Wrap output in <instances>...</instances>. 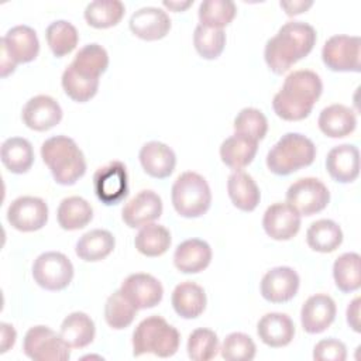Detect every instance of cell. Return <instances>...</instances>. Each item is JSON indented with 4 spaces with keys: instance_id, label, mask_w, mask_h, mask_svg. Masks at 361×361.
<instances>
[{
    "instance_id": "obj_1",
    "label": "cell",
    "mask_w": 361,
    "mask_h": 361,
    "mask_svg": "<svg viewBox=\"0 0 361 361\" xmlns=\"http://www.w3.org/2000/svg\"><path fill=\"white\" fill-rule=\"evenodd\" d=\"M316 44L314 28L303 21H288L265 44L264 58L268 68L282 75L309 55Z\"/></svg>"
},
{
    "instance_id": "obj_2",
    "label": "cell",
    "mask_w": 361,
    "mask_h": 361,
    "mask_svg": "<svg viewBox=\"0 0 361 361\" xmlns=\"http://www.w3.org/2000/svg\"><path fill=\"white\" fill-rule=\"evenodd\" d=\"M323 92L320 76L309 69L290 72L281 90L274 96L272 109L278 117L286 121L306 118Z\"/></svg>"
},
{
    "instance_id": "obj_3",
    "label": "cell",
    "mask_w": 361,
    "mask_h": 361,
    "mask_svg": "<svg viewBox=\"0 0 361 361\" xmlns=\"http://www.w3.org/2000/svg\"><path fill=\"white\" fill-rule=\"evenodd\" d=\"M41 157L56 183L69 186L86 172V159L78 144L66 135H55L41 145Z\"/></svg>"
},
{
    "instance_id": "obj_4",
    "label": "cell",
    "mask_w": 361,
    "mask_h": 361,
    "mask_svg": "<svg viewBox=\"0 0 361 361\" xmlns=\"http://www.w3.org/2000/svg\"><path fill=\"white\" fill-rule=\"evenodd\" d=\"M316 158V147L310 138L299 133H286L267 154L268 169L279 176L290 175L309 166Z\"/></svg>"
},
{
    "instance_id": "obj_5",
    "label": "cell",
    "mask_w": 361,
    "mask_h": 361,
    "mask_svg": "<svg viewBox=\"0 0 361 361\" xmlns=\"http://www.w3.org/2000/svg\"><path fill=\"white\" fill-rule=\"evenodd\" d=\"M180 343L179 331L161 316H149L138 323L133 333V355L151 353L161 358L172 357Z\"/></svg>"
},
{
    "instance_id": "obj_6",
    "label": "cell",
    "mask_w": 361,
    "mask_h": 361,
    "mask_svg": "<svg viewBox=\"0 0 361 361\" xmlns=\"http://www.w3.org/2000/svg\"><path fill=\"white\" fill-rule=\"evenodd\" d=\"M171 199L176 213L186 219L203 216L212 204V192L206 179L192 171L180 173L172 185Z\"/></svg>"
},
{
    "instance_id": "obj_7",
    "label": "cell",
    "mask_w": 361,
    "mask_h": 361,
    "mask_svg": "<svg viewBox=\"0 0 361 361\" xmlns=\"http://www.w3.org/2000/svg\"><path fill=\"white\" fill-rule=\"evenodd\" d=\"M71 347L47 326H34L24 336V354L34 361H66L71 357Z\"/></svg>"
},
{
    "instance_id": "obj_8",
    "label": "cell",
    "mask_w": 361,
    "mask_h": 361,
    "mask_svg": "<svg viewBox=\"0 0 361 361\" xmlns=\"http://www.w3.org/2000/svg\"><path fill=\"white\" fill-rule=\"evenodd\" d=\"M32 278L47 290H62L72 282L73 265L62 252H42L32 264Z\"/></svg>"
},
{
    "instance_id": "obj_9",
    "label": "cell",
    "mask_w": 361,
    "mask_h": 361,
    "mask_svg": "<svg viewBox=\"0 0 361 361\" xmlns=\"http://www.w3.org/2000/svg\"><path fill=\"white\" fill-rule=\"evenodd\" d=\"M329 202L327 186L316 178H300L286 190V203L300 216H313L326 209Z\"/></svg>"
},
{
    "instance_id": "obj_10",
    "label": "cell",
    "mask_w": 361,
    "mask_h": 361,
    "mask_svg": "<svg viewBox=\"0 0 361 361\" xmlns=\"http://www.w3.org/2000/svg\"><path fill=\"white\" fill-rule=\"evenodd\" d=\"M360 37L337 34L324 42L322 59L334 72H360Z\"/></svg>"
},
{
    "instance_id": "obj_11",
    "label": "cell",
    "mask_w": 361,
    "mask_h": 361,
    "mask_svg": "<svg viewBox=\"0 0 361 361\" xmlns=\"http://www.w3.org/2000/svg\"><path fill=\"white\" fill-rule=\"evenodd\" d=\"M93 188L97 199L107 204H117L128 193V176L126 165L111 161L99 168L93 175Z\"/></svg>"
},
{
    "instance_id": "obj_12",
    "label": "cell",
    "mask_w": 361,
    "mask_h": 361,
    "mask_svg": "<svg viewBox=\"0 0 361 361\" xmlns=\"http://www.w3.org/2000/svg\"><path fill=\"white\" fill-rule=\"evenodd\" d=\"M7 221L18 231H37L48 221V206L41 197L20 196L8 206Z\"/></svg>"
},
{
    "instance_id": "obj_13",
    "label": "cell",
    "mask_w": 361,
    "mask_h": 361,
    "mask_svg": "<svg viewBox=\"0 0 361 361\" xmlns=\"http://www.w3.org/2000/svg\"><path fill=\"white\" fill-rule=\"evenodd\" d=\"M120 290L137 307V310L157 306L164 296L161 282L155 276L144 272L128 275L123 281Z\"/></svg>"
},
{
    "instance_id": "obj_14",
    "label": "cell",
    "mask_w": 361,
    "mask_h": 361,
    "mask_svg": "<svg viewBox=\"0 0 361 361\" xmlns=\"http://www.w3.org/2000/svg\"><path fill=\"white\" fill-rule=\"evenodd\" d=\"M299 275L290 267H275L261 279V295L271 303H285L293 299L299 289Z\"/></svg>"
},
{
    "instance_id": "obj_15",
    "label": "cell",
    "mask_w": 361,
    "mask_h": 361,
    "mask_svg": "<svg viewBox=\"0 0 361 361\" xmlns=\"http://www.w3.org/2000/svg\"><path fill=\"white\" fill-rule=\"evenodd\" d=\"M21 117L28 128L34 131H47L59 124L62 120V109L54 97L38 94L24 104Z\"/></svg>"
},
{
    "instance_id": "obj_16",
    "label": "cell",
    "mask_w": 361,
    "mask_h": 361,
    "mask_svg": "<svg viewBox=\"0 0 361 361\" xmlns=\"http://www.w3.org/2000/svg\"><path fill=\"white\" fill-rule=\"evenodd\" d=\"M262 227L271 238L286 241L298 234L300 214L288 203H274L264 213Z\"/></svg>"
},
{
    "instance_id": "obj_17",
    "label": "cell",
    "mask_w": 361,
    "mask_h": 361,
    "mask_svg": "<svg viewBox=\"0 0 361 361\" xmlns=\"http://www.w3.org/2000/svg\"><path fill=\"white\" fill-rule=\"evenodd\" d=\"M1 51L17 63L34 61L39 52V41L35 30L28 25H16L1 38Z\"/></svg>"
},
{
    "instance_id": "obj_18",
    "label": "cell",
    "mask_w": 361,
    "mask_h": 361,
    "mask_svg": "<svg viewBox=\"0 0 361 361\" xmlns=\"http://www.w3.org/2000/svg\"><path fill=\"white\" fill-rule=\"evenodd\" d=\"M131 32L144 41H158L171 30V18L159 7H142L133 13L128 21Z\"/></svg>"
},
{
    "instance_id": "obj_19",
    "label": "cell",
    "mask_w": 361,
    "mask_h": 361,
    "mask_svg": "<svg viewBox=\"0 0 361 361\" xmlns=\"http://www.w3.org/2000/svg\"><path fill=\"white\" fill-rule=\"evenodd\" d=\"M162 214V200L154 190L145 189L138 192L133 199H130L123 210V221L131 227H142L148 223H152Z\"/></svg>"
},
{
    "instance_id": "obj_20",
    "label": "cell",
    "mask_w": 361,
    "mask_h": 361,
    "mask_svg": "<svg viewBox=\"0 0 361 361\" xmlns=\"http://www.w3.org/2000/svg\"><path fill=\"white\" fill-rule=\"evenodd\" d=\"M336 303L324 293H317L306 299L300 310V323L306 333L319 334L323 333L336 317Z\"/></svg>"
},
{
    "instance_id": "obj_21",
    "label": "cell",
    "mask_w": 361,
    "mask_h": 361,
    "mask_svg": "<svg viewBox=\"0 0 361 361\" xmlns=\"http://www.w3.org/2000/svg\"><path fill=\"white\" fill-rule=\"evenodd\" d=\"M329 175L340 183H350L360 173V152L353 144H341L331 148L326 158Z\"/></svg>"
},
{
    "instance_id": "obj_22",
    "label": "cell",
    "mask_w": 361,
    "mask_h": 361,
    "mask_svg": "<svg viewBox=\"0 0 361 361\" xmlns=\"http://www.w3.org/2000/svg\"><path fill=\"white\" fill-rule=\"evenodd\" d=\"M140 164L145 173L155 179L168 178L176 165V155L171 147L159 141L144 144L138 154Z\"/></svg>"
},
{
    "instance_id": "obj_23",
    "label": "cell",
    "mask_w": 361,
    "mask_h": 361,
    "mask_svg": "<svg viewBox=\"0 0 361 361\" xmlns=\"http://www.w3.org/2000/svg\"><path fill=\"white\" fill-rule=\"evenodd\" d=\"M257 334L264 344L272 348L288 345L295 336V324L285 313H267L257 324Z\"/></svg>"
},
{
    "instance_id": "obj_24",
    "label": "cell",
    "mask_w": 361,
    "mask_h": 361,
    "mask_svg": "<svg viewBox=\"0 0 361 361\" xmlns=\"http://www.w3.org/2000/svg\"><path fill=\"white\" fill-rule=\"evenodd\" d=\"M212 261L210 245L199 238L180 243L173 252V264L183 274H197L209 267Z\"/></svg>"
},
{
    "instance_id": "obj_25",
    "label": "cell",
    "mask_w": 361,
    "mask_h": 361,
    "mask_svg": "<svg viewBox=\"0 0 361 361\" xmlns=\"http://www.w3.org/2000/svg\"><path fill=\"white\" fill-rule=\"evenodd\" d=\"M320 131L330 138L350 135L357 127V116L353 109L344 104H331L324 107L317 120Z\"/></svg>"
},
{
    "instance_id": "obj_26",
    "label": "cell",
    "mask_w": 361,
    "mask_h": 361,
    "mask_svg": "<svg viewBox=\"0 0 361 361\" xmlns=\"http://www.w3.org/2000/svg\"><path fill=\"white\" fill-rule=\"evenodd\" d=\"M171 302L178 316L183 319H196L206 309V293L200 285L192 281H185L175 286Z\"/></svg>"
},
{
    "instance_id": "obj_27",
    "label": "cell",
    "mask_w": 361,
    "mask_h": 361,
    "mask_svg": "<svg viewBox=\"0 0 361 361\" xmlns=\"http://www.w3.org/2000/svg\"><path fill=\"white\" fill-rule=\"evenodd\" d=\"M258 149V141L241 134L226 138L220 145V158L223 164L234 171H241L252 162Z\"/></svg>"
},
{
    "instance_id": "obj_28",
    "label": "cell",
    "mask_w": 361,
    "mask_h": 361,
    "mask_svg": "<svg viewBox=\"0 0 361 361\" xmlns=\"http://www.w3.org/2000/svg\"><path fill=\"white\" fill-rule=\"evenodd\" d=\"M227 192L233 204L243 212H252L259 200V189L251 175L243 171H234L227 179Z\"/></svg>"
},
{
    "instance_id": "obj_29",
    "label": "cell",
    "mask_w": 361,
    "mask_h": 361,
    "mask_svg": "<svg viewBox=\"0 0 361 361\" xmlns=\"http://www.w3.org/2000/svg\"><path fill=\"white\" fill-rule=\"evenodd\" d=\"M116 240L107 230L96 228L85 233L76 243V255L86 262H97L104 259L114 250Z\"/></svg>"
},
{
    "instance_id": "obj_30",
    "label": "cell",
    "mask_w": 361,
    "mask_h": 361,
    "mask_svg": "<svg viewBox=\"0 0 361 361\" xmlns=\"http://www.w3.org/2000/svg\"><path fill=\"white\" fill-rule=\"evenodd\" d=\"M59 334L71 348H83L93 341L96 327L90 316L83 312H73L63 319Z\"/></svg>"
},
{
    "instance_id": "obj_31",
    "label": "cell",
    "mask_w": 361,
    "mask_h": 361,
    "mask_svg": "<svg viewBox=\"0 0 361 361\" xmlns=\"http://www.w3.org/2000/svg\"><path fill=\"white\" fill-rule=\"evenodd\" d=\"M1 162L11 173H25L34 162V149L28 140L21 137H10L1 144Z\"/></svg>"
},
{
    "instance_id": "obj_32",
    "label": "cell",
    "mask_w": 361,
    "mask_h": 361,
    "mask_svg": "<svg viewBox=\"0 0 361 361\" xmlns=\"http://www.w3.org/2000/svg\"><path fill=\"white\" fill-rule=\"evenodd\" d=\"M58 224L68 231L86 227L93 219V209L87 200L80 196L65 197L56 210Z\"/></svg>"
},
{
    "instance_id": "obj_33",
    "label": "cell",
    "mask_w": 361,
    "mask_h": 361,
    "mask_svg": "<svg viewBox=\"0 0 361 361\" xmlns=\"http://www.w3.org/2000/svg\"><path fill=\"white\" fill-rule=\"evenodd\" d=\"M307 245L317 252H333L343 243V231L340 226L329 219L313 221L306 231Z\"/></svg>"
},
{
    "instance_id": "obj_34",
    "label": "cell",
    "mask_w": 361,
    "mask_h": 361,
    "mask_svg": "<svg viewBox=\"0 0 361 361\" xmlns=\"http://www.w3.org/2000/svg\"><path fill=\"white\" fill-rule=\"evenodd\" d=\"M69 65L86 78L99 79L109 66V54L102 45L92 42L82 47Z\"/></svg>"
},
{
    "instance_id": "obj_35",
    "label": "cell",
    "mask_w": 361,
    "mask_h": 361,
    "mask_svg": "<svg viewBox=\"0 0 361 361\" xmlns=\"http://www.w3.org/2000/svg\"><path fill=\"white\" fill-rule=\"evenodd\" d=\"M171 233L162 224L148 223L140 228L134 238L137 251L145 257H159L165 254L171 245Z\"/></svg>"
},
{
    "instance_id": "obj_36",
    "label": "cell",
    "mask_w": 361,
    "mask_h": 361,
    "mask_svg": "<svg viewBox=\"0 0 361 361\" xmlns=\"http://www.w3.org/2000/svg\"><path fill=\"white\" fill-rule=\"evenodd\" d=\"M126 7L120 0H94L85 8V20L93 28H110L117 25Z\"/></svg>"
},
{
    "instance_id": "obj_37",
    "label": "cell",
    "mask_w": 361,
    "mask_h": 361,
    "mask_svg": "<svg viewBox=\"0 0 361 361\" xmlns=\"http://www.w3.org/2000/svg\"><path fill=\"white\" fill-rule=\"evenodd\" d=\"M360 255L357 252H344L333 264V278L336 286L344 292L350 293L361 286V268Z\"/></svg>"
},
{
    "instance_id": "obj_38",
    "label": "cell",
    "mask_w": 361,
    "mask_h": 361,
    "mask_svg": "<svg viewBox=\"0 0 361 361\" xmlns=\"http://www.w3.org/2000/svg\"><path fill=\"white\" fill-rule=\"evenodd\" d=\"M49 49L56 58H62L71 54L79 41L76 27L66 20H56L47 27L45 31Z\"/></svg>"
},
{
    "instance_id": "obj_39",
    "label": "cell",
    "mask_w": 361,
    "mask_h": 361,
    "mask_svg": "<svg viewBox=\"0 0 361 361\" xmlns=\"http://www.w3.org/2000/svg\"><path fill=\"white\" fill-rule=\"evenodd\" d=\"M137 313V307L123 295L118 289L111 293L104 305L106 323L114 330H123L128 327Z\"/></svg>"
},
{
    "instance_id": "obj_40",
    "label": "cell",
    "mask_w": 361,
    "mask_h": 361,
    "mask_svg": "<svg viewBox=\"0 0 361 361\" xmlns=\"http://www.w3.org/2000/svg\"><path fill=\"white\" fill-rule=\"evenodd\" d=\"M61 83L66 96L78 103H85L90 100L92 97H94L99 89V79L86 78L78 73L71 65H68L63 71Z\"/></svg>"
},
{
    "instance_id": "obj_41",
    "label": "cell",
    "mask_w": 361,
    "mask_h": 361,
    "mask_svg": "<svg viewBox=\"0 0 361 361\" xmlns=\"http://www.w3.org/2000/svg\"><path fill=\"white\" fill-rule=\"evenodd\" d=\"M237 8L231 0H204L199 6V21L202 25L221 28L235 17Z\"/></svg>"
},
{
    "instance_id": "obj_42",
    "label": "cell",
    "mask_w": 361,
    "mask_h": 361,
    "mask_svg": "<svg viewBox=\"0 0 361 361\" xmlns=\"http://www.w3.org/2000/svg\"><path fill=\"white\" fill-rule=\"evenodd\" d=\"M193 45L202 58L216 59L224 49L226 34L221 28L199 24L193 32Z\"/></svg>"
},
{
    "instance_id": "obj_43",
    "label": "cell",
    "mask_w": 361,
    "mask_h": 361,
    "mask_svg": "<svg viewBox=\"0 0 361 361\" xmlns=\"http://www.w3.org/2000/svg\"><path fill=\"white\" fill-rule=\"evenodd\" d=\"M188 355L193 361H209L217 355L219 338L210 329H196L189 334L186 344Z\"/></svg>"
},
{
    "instance_id": "obj_44",
    "label": "cell",
    "mask_w": 361,
    "mask_h": 361,
    "mask_svg": "<svg viewBox=\"0 0 361 361\" xmlns=\"http://www.w3.org/2000/svg\"><path fill=\"white\" fill-rule=\"evenodd\" d=\"M235 134L245 135L251 140L259 141L268 131V120L265 114L254 107L241 109L234 118Z\"/></svg>"
},
{
    "instance_id": "obj_45",
    "label": "cell",
    "mask_w": 361,
    "mask_h": 361,
    "mask_svg": "<svg viewBox=\"0 0 361 361\" xmlns=\"http://www.w3.org/2000/svg\"><path fill=\"white\" fill-rule=\"evenodd\" d=\"M220 353L226 361H251L255 357L257 347L248 334L234 331L226 336Z\"/></svg>"
},
{
    "instance_id": "obj_46",
    "label": "cell",
    "mask_w": 361,
    "mask_h": 361,
    "mask_svg": "<svg viewBox=\"0 0 361 361\" xmlns=\"http://www.w3.org/2000/svg\"><path fill=\"white\" fill-rule=\"evenodd\" d=\"M316 361H344L347 358L345 344L336 338L320 340L313 348Z\"/></svg>"
},
{
    "instance_id": "obj_47",
    "label": "cell",
    "mask_w": 361,
    "mask_h": 361,
    "mask_svg": "<svg viewBox=\"0 0 361 361\" xmlns=\"http://www.w3.org/2000/svg\"><path fill=\"white\" fill-rule=\"evenodd\" d=\"M0 331H1V340H0V353L8 351L17 338V333L14 327L8 323H1L0 324Z\"/></svg>"
},
{
    "instance_id": "obj_48",
    "label": "cell",
    "mask_w": 361,
    "mask_h": 361,
    "mask_svg": "<svg viewBox=\"0 0 361 361\" xmlns=\"http://www.w3.org/2000/svg\"><path fill=\"white\" fill-rule=\"evenodd\" d=\"M360 303H361V299L355 298L351 300V303L347 307V323L357 333L361 331V329H360Z\"/></svg>"
},
{
    "instance_id": "obj_49",
    "label": "cell",
    "mask_w": 361,
    "mask_h": 361,
    "mask_svg": "<svg viewBox=\"0 0 361 361\" xmlns=\"http://www.w3.org/2000/svg\"><path fill=\"white\" fill-rule=\"evenodd\" d=\"M279 6L285 10L288 16H296L306 10H309L313 6V1H305V0H293V1H281Z\"/></svg>"
},
{
    "instance_id": "obj_50",
    "label": "cell",
    "mask_w": 361,
    "mask_h": 361,
    "mask_svg": "<svg viewBox=\"0 0 361 361\" xmlns=\"http://www.w3.org/2000/svg\"><path fill=\"white\" fill-rule=\"evenodd\" d=\"M192 0H188V1H168V0H164L162 1V4L165 6V7H168L169 10H172V11H183V10H186L189 6H192Z\"/></svg>"
}]
</instances>
